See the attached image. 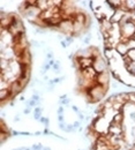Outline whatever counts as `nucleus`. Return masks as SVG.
I'll return each instance as SVG.
<instances>
[{"instance_id":"20e7f679","label":"nucleus","mask_w":135,"mask_h":150,"mask_svg":"<svg viewBox=\"0 0 135 150\" xmlns=\"http://www.w3.org/2000/svg\"><path fill=\"white\" fill-rule=\"evenodd\" d=\"M116 52L119 54V56L121 57H126L127 56V53H128V51H129V47H128V44L127 43H125V42H120V43H118L116 46Z\"/></svg>"},{"instance_id":"7ed1b4c3","label":"nucleus","mask_w":135,"mask_h":150,"mask_svg":"<svg viewBox=\"0 0 135 150\" xmlns=\"http://www.w3.org/2000/svg\"><path fill=\"white\" fill-rule=\"evenodd\" d=\"M96 82L97 84H100L103 87H109L110 86V73H109V71L97 75Z\"/></svg>"},{"instance_id":"f03ea898","label":"nucleus","mask_w":135,"mask_h":150,"mask_svg":"<svg viewBox=\"0 0 135 150\" xmlns=\"http://www.w3.org/2000/svg\"><path fill=\"white\" fill-rule=\"evenodd\" d=\"M93 67H94V69L97 72V74H100V73H104V72L109 71V68H107V64H106L105 59H104L102 56L95 58L94 64H93Z\"/></svg>"},{"instance_id":"423d86ee","label":"nucleus","mask_w":135,"mask_h":150,"mask_svg":"<svg viewBox=\"0 0 135 150\" xmlns=\"http://www.w3.org/2000/svg\"><path fill=\"white\" fill-rule=\"evenodd\" d=\"M37 7L42 12H45L47 9H50V4H49V0H37Z\"/></svg>"},{"instance_id":"f257e3e1","label":"nucleus","mask_w":135,"mask_h":150,"mask_svg":"<svg viewBox=\"0 0 135 150\" xmlns=\"http://www.w3.org/2000/svg\"><path fill=\"white\" fill-rule=\"evenodd\" d=\"M57 30L60 31V33H62L66 36H72L74 34V24H73V21L69 19L62 20L60 22V24L58 25Z\"/></svg>"},{"instance_id":"39448f33","label":"nucleus","mask_w":135,"mask_h":150,"mask_svg":"<svg viewBox=\"0 0 135 150\" xmlns=\"http://www.w3.org/2000/svg\"><path fill=\"white\" fill-rule=\"evenodd\" d=\"M125 15H126V12H124L122 9H117L115 11L113 15L111 16L110 21H111V23H120Z\"/></svg>"}]
</instances>
